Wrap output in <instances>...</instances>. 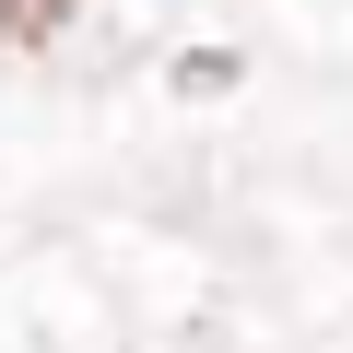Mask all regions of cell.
<instances>
[{
  "label": "cell",
  "mask_w": 353,
  "mask_h": 353,
  "mask_svg": "<svg viewBox=\"0 0 353 353\" xmlns=\"http://www.w3.org/2000/svg\"><path fill=\"white\" fill-rule=\"evenodd\" d=\"M59 24H71V0H0V36H12V48H36Z\"/></svg>",
  "instance_id": "1"
}]
</instances>
